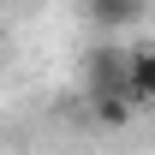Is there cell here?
Listing matches in <instances>:
<instances>
[{
    "label": "cell",
    "mask_w": 155,
    "mask_h": 155,
    "mask_svg": "<svg viewBox=\"0 0 155 155\" xmlns=\"http://www.w3.org/2000/svg\"><path fill=\"white\" fill-rule=\"evenodd\" d=\"M101 96H131V54L125 48H96V60H90V101Z\"/></svg>",
    "instance_id": "1"
},
{
    "label": "cell",
    "mask_w": 155,
    "mask_h": 155,
    "mask_svg": "<svg viewBox=\"0 0 155 155\" xmlns=\"http://www.w3.org/2000/svg\"><path fill=\"white\" fill-rule=\"evenodd\" d=\"M137 12H143V0H90V18H96L101 30H119V24H131Z\"/></svg>",
    "instance_id": "3"
},
{
    "label": "cell",
    "mask_w": 155,
    "mask_h": 155,
    "mask_svg": "<svg viewBox=\"0 0 155 155\" xmlns=\"http://www.w3.org/2000/svg\"><path fill=\"white\" fill-rule=\"evenodd\" d=\"M131 101H155V42L131 48Z\"/></svg>",
    "instance_id": "2"
},
{
    "label": "cell",
    "mask_w": 155,
    "mask_h": 155,
    "mask_svg": "<svg viewBox=\"0 0 155 155\" xmlns=\"http://www.w3.org/2000/svg\"><path fill=\"white\" fill-rule=\"evenodd\" d=\"M96 114H101V125H125L131 119V96H101Z\"/></svg>",
    "instance_id": "4"
}]
</instances>
